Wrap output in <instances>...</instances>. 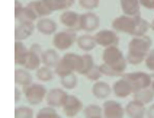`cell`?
Instances as JSON below:
<instances>
[{"label":"cell","mask_w":154,"mask_h":118,"mask_svg":"<svg viewBox=\"0 0 154 118\" xmlns=\"http://www.w3.org/2000/svg\"><path fill=\"white\" fill-rule=\"evenodd\" d=\"M151 38L143 35V37H134L128 44V56L127 61L131 64H140L146 61L147 54L151 51Z\"/></svg>","instance_id":"obj_1"},{"label":"cell","mask_w":154,"mask_h":118,"mask_svg":"<svg viewBox=\"0 0 154 118\" xmlns=\"http://www.w3.org/2000/svg\"><path fill=\"white\" fill-rule=\"evenodd\" d=\"M102 59H103V63L109 64V66L113 67L116 72H119L121 75H124L128 61L124 57V54L121 53V50L118 48V45L105 48V50H103V54H102Z\"/></svg>","instance_id":"obj_2"},{"label":"cell","mask_w":154,"mask_h":118,"mask_svg":"<svg viewBox=\"0 0 154 118\" xmlns=\"http://www.w3.org/2000/svg\"><path fill=\"white\" fill-rule=\"evenodd\" d=\"M122 77L131 85L134 93L141 91V89H146V88H150L151 86V82H153V77L150 75H147L144 72H134V73H125L122 75Z\"/></svg>","instance_id":"obj_3"},{"label":"cell","mask_w":154,"mask_h":118,"mask_svg":"<svg viewBox=\"0 0 154 118\" xmlns=\"http://www.w3.org/2000/svg\"><path fill=\"white\" fill-rule=\"evenodd\" d=\"M23 93H25L26 101L31 105H38L47 98V89L45 86L38 83H32L29 86H23Z\"/></svg>","instance_id":"obj_4"},{"label":"cell","mask_w":154,"mask_h":118,"mask_svg":"<svg viewBox=\"0 0 154 118\" xmlns=\"http://www.w3.org/2000/svg\"><path fill=\"white\" fill-rule=\"evenodd\" d=\"M77 37L76 35V31H61V32H57V34L54 35V40H52V44H54V47L57 48V50L60 51H66L69 50L70 47L77 42Z\"/></svg>","instance_id":"obj_5"},{"label":"cell","mask_w":154,"mask_h":118,"mask_svg":"<svg viewBox=\"0 0 154 118\" xmlns=\"http://www.w3.org/2000/svg\"><path fill=\"white\" fill-rule=\"evenodd\" d=\"M135 22H137V16L122 15V16L115 18L112 21V28L116 32H124V34L132 35L134 34V29H135Z\"/></svg>","instance_id":"obj_6"},{"label":"cell","mask_w":154,"mask_h":118,"mask_svg":"<svg viewBox=\"0 0 154 118\" xmlns=\"http://www.w3.org/2000/svg\"><path fill=\"white\" fill-rule=\"evenodd\" d=\"M97 45H102L105 48L108 47H115L119 44V37L116 34V31H111V29H102L94 35Z\"/></svg>","instance_id":"obj_7"},{"label":"cell","mask_w":154,"mask_h":118,"mask_svg":"<svg viewBox=\"0 0 154 118\" xmlns=\"http://www.w3.org/2000/svg\"><path fill=\"white\" fill-rule=\"evenodd\" d=\"M69 93L63 89H58V88H54L50 92L47 93V104L48 107H52V108H60V107H64L66 102L69 99Z\"/></svg>","instance_id":"obj_8"},{"label":"cell","mask_w":154,"mask_h":118,"mask_svg":"<svg viewBox=\"0 0 154 118\" xmlns=\"http://www.w3.org/2000/svg\"><path fill=\"white\" fill-rule=\"evenodd\" d=\"M80 18H82V15H79L77 12L64 10L61 13L60 21H61V24L66 26V28H69L70 31H79V29H82L80 28Z\"/></svg>","instance_id":"obj_9"},{"label":"cell","mask_w":154,"mask_h":118,"mask_svg":"<svg viewBox=\"0 0 154 118\" xmlns=\"http://www.w3.org/2000/svg\"><path fill=\"white\" fill-rule=\"evenodd\" d=\"M99 24H100V19L93 12H86L80 18V28L85 32H93V31H96L99 28Z\"/></svg>","instance_id":"obj_10"},{"label":"cell","mask_w":154,"mask_h":118,"mask_svg":"<svg viewBox=\"0 0 154 118\" xmlns=\"http://www.w3.org/2000/svg\"><path fill=\"white\" fill-rule=\"evenodd\" d=\"M103 118H124L125 110L116 101H106L103 104Z\"/></svg>","instance_id":"obj_11"},{"label":"cell","mask_w":154,"mask_h":118,"mask_svg":"<svg viewBox=\"0 0 154 118\" xmlns=\"http://www.w3.org/2000/svg\"><path fill=\"white\" fill-rule=\"evenodd\" d=\"M63 110H64V114L69 118H74L80 111L83 110V104H82V101L77 96L70 95L67 102H66V105L63 107Z\"/></svg>","instance_id":"obj_12"},{"label":"cell","mask_w":154,"mask_h":118,"mask_svg":"<svg viewBox=\"0 0 154 118\" xmlns=\"http://www.w3.org/2000/svg\"><path fill=\"white\" fill-rule=\"evenodd\" d=\"M36 26L34 25V22H19V25L15 28V40L16 41H22L29 38L34 34V29Z\"/></svg>","instance_id":"obj_13"},{"label":"cell","mask_w":154,"mask_h":118,"mask_svg":"<svg viewBox=\"0 0 154 118\" xmlns=\"http://www.w3.org/2000/svg\"><path fill=\"white\" fill-rule=\"evenodd\" d=\"M125 114L129 118H144V115H147V110L144 107V104L134 99L125 107Z\"/></svg>","instance_id":"obj_14"},{"label":"cell","mask_w":154,"mask_h":118,"mask_svg":"<svg viewBox=\"0 0 154 118\" xmlns=\"http://www.w3.org/2000/svg\"><path fill=\"white\" fill-rule=\"evenodd\" d=\"M36 29L44 35L57 34V24L50 18H41L36 22Z\"/></svg>","instance_id":"obj_15"},{"label":"cell","mask_w":154,"mask_h":118,"mask_svg":"<svg viewBox=\"0 0 154 118\" xmlns=\"http://www.w3.org/2000/svg\"><path fill=\"white\" fill-rule=\"evenodd\" d=\"M28 6L36 13L38 18H47L48 15H51L52 10L50 9V6L45 3V0H32L28 3Z\"/></svg>","instance_id":"obj_16"},{"label":"cell","mask_w":154,"mask_h":118,"mask_svg":"<svg viewBox=\"0 0 154 118\" xmlns=\"http://www.w3.org/2000/svg\"><path fill=\"white\" fill-rule=\"evenodd\" d=\"M140 0H121V9L127 16H140Z\"/></svg>","instance_id":"obj_17"},{"label":"cell","mask_w":154,"mask_h":118,"mask_svg":"<svg viewBox=\"0 0 154 118\" xmlns=\"http://www.w3.org/2000/svg\"><path fill=\"white\" fill-rule=\"evenodd\" d=\"M113 93H115L118 98H127L131 93H134V91H132L131 85L122 77V79L116 80V82L113 83Z\"/></svg>","instance_id":"obj_18"},{"label":"cell","mask_w":154,"mask_h":118,"mask_svg":"<svg viewBox=\"0 0 154 118\" xmlns=\"http://www.w3.org/2000/svg\"><path fill=\"white\" fill-rule=\"evenodd\" d=\"M41 60H42V64L44 66H47V67H57V64L60 63V56H58V53L55 50H51V48H48V50L42 51V54H41Z\"/></svg>","instance_id":"obj_19"},{"label":"cell","mask_w":154,"mask_h":118,"mask_svg":"<svg viewBox=\"0 0 154 118\" xmlns=\"http://www.w3.org/2000/svg\"><path fill=\"white\" fill-rule=\"evenodd\" d=\"M92 93L94 98L97 99H106L111 95V86L105 82H94V85L92 86Z\"/></svg>","instance_id":"obj_20"},{"label":"cell","mask_w":154,"mask_h":118,"mask_svg":"<svg viewBox=\"0 0 154 118\" xmlns=\"http://www.w3.org/2000/svg\"><path fill=\"white\" fill-rule=\"evenodd\" d=\"M41 63H42V60H41V54L34 53V51L29 50V54H28L25 63H23V67H25L26 70H38L39 66H41Z\"/></svg>","instance_id":"obj_21"},{"label":"cell","mask_w":154,"mask_h":118,"mask_svg":"<svg viewBox=\"0 0 154 118\" xmlns=\"http://www.w3.org/2000/svg\"><path fill=\"white\" fill-rule=\"evenodd\" d=\"M96 38L92 37V35L86 34V35H82V37H79L77 38V45H79V48L83 51H92L96 47Z\"/></svg>","instance_id":"obj_22"},{"label":"cell","mask_w":154,"mask_h":118,"mask_svg":"<svg viewBox=\"0 0 154 118\" xmlns=\"http://www.w3.org/2000/svg\"><path fill=\"white\" fill-rule=\"evenodd\" d=\"M28 54H29V48H26L25 45L22 44V41L15 42V63H16V64L23 66Z\"/></svg>","instance_id":"obj_23"},{"label":"cell","mask_w":154,"mask_h":118,"mask_svg":"<svg viewBox=\"0 0 154 118\" xmlns=\"http://www.w3.org/2000/svg\"><path fill=\"white\" fill-rule=\"evenodd\" d=\"M15 82L19 86H29L32 85V76L26 69H17L15 70Z\"/></svg>","instance_id":"obj_24"},{"label":"cell","mask_w":154,"mask_h":118,"mask_svg":"<svg viewBox=\"0 0 154 118\" xmlns=\"http://www.w3.org/2000/svg\"><path fill=\"white\" fill-rule=\"evenodd\" d=\"M45 3L50 6L52 12H57V10H69L74 5V0H45Z\"/></svg>","instance_id":"obj_25"},{"label":"cell","mask_w":154,"mask_h":118,"mask_svg":"<svg viewBox=\"0 0 154 118\" xmlns=\"http://www.w3.org/2000/svg\"><path fill=\"white\" fill-rule=\"evenodd\" d=\"M153 98H154V91L151 88H146V89H141V91L134 93V99L141 102V104H144V105L150 104L153 101Z\"/></svg>","instance_id":"obj_26"},{"label":"cell","mask_w":154,"mask_h":118,"mask_svg":"<svg viewBox=\"0 0 154 118\" xmlns=\"http://www.w3.org/2000/svg\"><path fill=\"white\" fill-rule=\"evenodd\" d=\"M15 18H16L19 22H34V21L38 19L36 13H35L29 6H23V9H22L17 15H15Z\"/></svg>","instance_id":"obj_27"},{"label":"cell","mask_w":154,"mask_h":118,"mask_svg":"<svg viewBox=\"0 0 154 118\" xmlns=\"http://www.w3.org/2000/svg\"><path fill=\"white\" fill-rule=\"evenodd\" d=\"M63 60H64V61H66V63H67L76 73L79 72L80 64H82V56H79V54H76V53H67V54L63 56Z\"/></svg>","instance_id":"obj_28"},{"label":"cell","mask_w":154,"mask_h":118,"mask_svg":"<svg viewBox=\"0 0 154 118\" xmlns=\"http://www.w3.org/2000/svg\"><path fill=\"white\" fill-rule=\"evenodd\" d=\"M94 66V60L90 54H83L82 56V64H80V69H79V75H87Z\"/></svg>","instance_id":"obj_29"},{"label":"cell","mask_w":154,"mask_h":118,"mask_svg":"<svg viewBox=\"0 0 154 118\" xmlns=\"http://www.w3.org/2000/svg\"><path fill=\"white\" fill-rule=\"evenodd\" d=\"M151 28V24H148L146 19H143L141 16H137V22H135V29L132 37H143L147 34V31Z\"/></svg>","instance_id":"obj_30"},{"label":"cell","mask_w":154,"mask_h":118,"mask_svg":"<svg viewBox=\"0 0 154 118\" xmlns=\"http://www.w3.org/2000/svg\"><path fill=\"white\" fill-rule=\"evenodd\" d=\"M54 72H55V75H57V76H60V79L61 77H64V76H69V75H71V73H76V72L70 67L69 64H67L63 59H61L60 63L57 64V67L54 69Z\"/></svg>","instance_id":"obj_31"},{"label":"cell","mask_w":154,"mask_h":118,"mask_svg":"<svg viewBox=\"0 0 154 118\" xmlns=\"http://www.w3.org/2000/svg\"><path fill=\"white\" fill-rule=\"evenodd\" d=\"M36 77H38V80H41V82H51L52 77H54V73H52L51 67L44 66V67H39L36 70Z\"/></svg>","instance_id":"obj_32"},{"label":"cell","mask_w":154,"mask_h":118,"mask_svg":"<svg viewBox=\"0 0 154 118\" xmlns=\"http://www.w3.org/2000/svg\"><path fill=\"white\" fill-rule=\"evenodd\" d=\"M85 117L86 118L103 117V108L97 107V105H87L85 108Z\"/></svg>","instance_id":"obj_33"},{"label":"cell","mask_w":154,"mask_h":118,"mask_svg":"<svg viewBox=\"0 0 154 118\" xmlns=\"http://www.w3.org/2000/svg\"><path fill=\"white\" fill-rule=\"evenodd\" d=\"M61 85H63L66 89H74L77 86V76L74 73H71L69 76L61 77Z\"/></svg>","instance_id":"obj_34"},{"label":"cell","mask_w":154,"mask_h":118,"mask_svg":"<svg viewBox=\"0 0 154 118\" xmlns=\"http://www.w3.org/2000/svg\"><path fill=\"white\" fill-rule=\"evenodd\" d=\"M36 118H61V117L57 114V111L54 110L52 107H45V108H42L38 112Z\"/></svg>","instance_id":"obj_35"},{"label":"cell","mask_w":154,"mask_h":118,"mask_svg":"<svg viewBox=\"0 0 154 118\" xmlns=\"http://www.w3.org/2000/svg\"><path fill=\"white\" fill-rule=\"evenodd\" d=\"M34 117V111L29 107H19L15 110V118H32Z\"/></svg>","instance_id":"obj_36"},{"label":"cell","mask_w":154,"mask_h":118,"mask_svg":"<svg viewBox=\"0 0 154 118\" xmlns=\"http://www.w3.org/2000/svg\"><path fill=\"white\" fill-rule=\"evenodd\" d=\"M99 67H100V72H102V75H105V76H111V77H118V76H121L119 72H116L115 69L111 67V66H109V64H106V63L100 64Z\"/></svg>","instance_id":"obj_37"},{"label":"cell","mask_w":154,"mask_h":118,"mask_svg":"<svg viewBox=\"0 0 154 118\" xmlns=\"http://www.w3.org/2000/svg\"><path fill=\"white\" fill-rule=\"evenodd\" d=\"M100 76H103L102 72H100V67H99V66H96V64H94L93 69L86 75V77H87L89 80H93V82H97V80L100 79Z\"/></svg>","instance_id":"obj_38"},{"label":"cell","mask_w":154,"mask_h":118,"mask_svg":"<svg viewBox=\"0 0 154 118\" xmlns=\"http://www.w3.org/2000/svg\"><path fill=\"white\" fill-rule=\"evenodd\" d=\"M79 5L83 9L87 10H93L99 6V0H79Z\"/></svg>","instance_id":"obj_39"},{"label":"cell","mask_w":154,"mask_h":118,"mask_svg":"<svg viewBox=\"0 0 154 118\" xmlns=\"http://www.w3.org/2000/svg\"><path fill=\"white\" fill-rule=\"evenodd\" d=\"M146 66L148 70L154 72V50H151L146 57Z\"/></svg>","instance_id":"obj_40"},{"label":"cell","mask_w":154,"mask_h":118,"mask_svg":"<svg viewBox=\"0 0 154 118\" xmlns=\"http://www.w3.org/2000/svg\"><path fill=\"white\" fill-rule=\"evenodd\" d=\"M140 5L148 10H154V0H140Z\"/></svg>","instance_id":"obj_41"},{"label":"cell","mask_w":154,"mask_h":118,"mask_svg":"<svg viewBox=\"0 0 154 118\" xmlns=\"http://www.w3.org/2000/svg\"><path fill=\"white\" fill-rule=\"evenodd\" d=\"M29 50L34 51V53H38V54H42V50H41V45L39 44H32Z\"/></svg>","instance_id":"obj_42"},{"label":"cell","mask_w":154,"mask_h":118,"mask_svg":"<svg viewBox=\"0 0 154 118\" xmlns=\"http://www.w3.org/2000/svg\"><path fill=\"white\" fill-rule=\"evenodd\" d=\"M147 117H148V118H154V105H151V107L147 110Z\"/></svg>","instance_id":"obj_43"},{"label":"cell","mask_w":154,"mask_h":118,"mask_svg":"<svg viewBox=\"0 0 154 118\" xmlns=\"http://www.w3.org/2000/svg\"><path fill=\"white\" fill-rule=\"evenodd\" d=\"M20 99V91L19 89H15V101H19Z\"/></svg>","instance_id":"obj_44"},{"label":"cell","mask_w":154,"mask_h":118,"mask_svg":"<svg viewBox=\"0 0 154 118\" xmlns=\"http://www.w3.org/2000/svg\"><path fill=\"white\" fill-rule=\"evenodd\" d=\"M150 88H151V89L154 91V76H153V82H151V86H150Z\"/></svg>","instance_id":"obj_45"},{"label":"cell","mask_w":154,"mask_h":118,"mask_svg":"<svg viewBox=\"0 0 154 118\" xmlns=\"http://www.w3.org/2000/svg\"><path fill=\"white\" fill-rule=\"evenodd\" d=\"M151 29L154 31V19H153V22H151Z\"/></svg>","instance_id":"obj_46"},{"label":"cell","mask_w":154,"mask_h":118,"mask_svg":"<svg viewBox=\"0 0 154 118\" xmlns=\"http://www.w3.org/2000/svg\"><path fill=\"white\" fill-rule=\"evenodd\" d=\"M96 118H103V117H96Z\"/></svg>","instance_id":"obj_47"}]
</instances>
